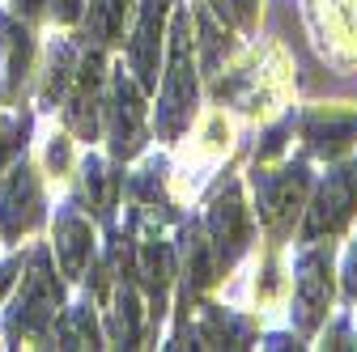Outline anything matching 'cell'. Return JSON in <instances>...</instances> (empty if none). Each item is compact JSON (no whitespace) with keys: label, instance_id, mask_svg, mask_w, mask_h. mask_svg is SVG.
I'll list each match as a JSON object with an SVG mask.
<instances>
[{"label":"cell","instance_id":"obj_25","mask_svg":"<svg viewBox=\"0 0 357 352\" xmlns=\"http://www.w3.org/2000/svg\"><path fill=\"white\" fill-rule=\"evenodd\" d=\"M38 5H43V0H17V9H22V13H38Z\"/></svg>","mask_w":357,"mask_h":352},{"label":"cell","instance_id":"obj_11","mask_svg":"<svg viewBox=\"0 0 357 352\" xmlns=\"http://www.w3.org/2000/svg\"><path fill=\"white\" fill-rule=\"evenodd\" d=\"M77 72L81 77H77V90L68 98V123L89 141V136H94V127H98V81H102V72H98V60L94 56H89Z\"/></svg>","mask_w":357,"mask_h":352},{"label":"cell","instance_id":"obj_5","mask_svg":"<svg viewBox=\"0 0 357 352\" xmlns=\"http://www.w3.org/2000/svg\"><path fill=\"white\" fill-rule=\"evenodd\" d=\"M247 242H251V216H247L243 191L226 187L213 200V208H208V250H213V263H217V268H234L238 255L247 250Z\"/></svg>","mask_w":357,"mask_h":352},{"label":"cell","instance_id":"obj_21","mask_svg":"<svg viewBox=\"0 0 357 352\" xmlns=\"http://www.w3.org/2000/svg\"><path fill=\"white\" fill-rule=\"evenodd\" d=\"M213 9L226 17V22H238V26H251L255 22V0H213Z\"/></svg>","mask_w":357,"mask_h":352},{"label":"cell","instance_id":"obj_6","mask_svg":"<svg viewBox=\"0 0 357 352\" xmlns=\"http://www.w3.org/2000/svg\"><path fill=\"white\" fill-rule=\"evenodd\" d=\"M107 115H111L107 131H111V149H115V157H137L141 145H145V106H141L137 85L123 77V68L111 77Z\"/></svg>","mask_w":357,"mask_h":352},{"label":"cell","instance_id":"obj_7","mask_svg":"<svg viewBox=\"0 0 357 352\" xmlns=\"http://www.w3.org/2000/svg\"><path fill=\"white\" fill-rule=\"evenodd\" d=\"M170 0H141V22L132 38V72L145 90L158 85V51H162V17Z\"/></svg>","mask_w":357,"mask_h":352},{"label":"cell","instance_id":"obj_13","mask_svg":"<svg viewBox=\"0 0 357 352\" xmlns=\"http://www.w3.org/2000/svg\"><path fill=\"white\" fill-rule=\"evenodd\" d=\"M183 272H188V293H200L213 280V272H217L213 250H208V238L196 225L183 230Z\"/></svg>","mask_w":357,"mask_h":352},{"label":"cell","instance_id":"obj_9","mask_svg":"<svg viewBox=\"0 0 357 352\" xmlns=\"http://www.w3.org/2000/svg\"><path fill=\"white\" fill-rule=\"evenodd\" d=\"M38 208H43V200H38L34 170L30 166H17L9 174V183H5V208H0V212H5V234L9 238H22L26 230H34Z\"/></svg>","mask_w":357,"mask_h":352},{"label":"cell","instance_id":"obj_19","mask_svg":"<svg viewBox=\"0 0 357 352\" xmlns=\"http://www.w3.org/2000/svg\"><path fill=\"white\" fill-rule=\"evenodd\" d=\"M137 335H141L137 297H132V293L123 289V293H119V301H115V339H119L123 348H132V344H137Z\"/></svg>","mask_w":357,"mask_h":352},{"label":"cell","instance_id":"obj_15","mask_svg":"<svg viewBox=\"0 0 357 352\" xmlns=\"http://www.w3.org/2000/svg\"><path fill=\"white\" fill-rule=\"evenodd\" d=\"M0 47H5V85L13 94L17 77H26V64H30V34L17 30L13 22H0Z\"/></svg>","mask_w":357,"mask_h":352},{"label":"cell","instance_id":"obj_12","mask_svg":"<svg viewBox=\"0 0 357 352\" xmlns=\"http://www.w3.org/2000/svg\"><path fill=\"white\" fill-rule=\"evenodd\" d=\"M89 250H94V234H89V225L81 221V216H60V225H56V255H60L68 276H81V268L89 263Z\"/></svg>","mask_w":357,"mask_h":352},{"label":"cell","instance_id":"obj_3","mask_svg":"<svg viewBox=\"0 0 357 352\" xmlns=\"http://www.w3.org/2000/svg\"><path fill=\"white\" fill-rule=\"evenodd\" d=\"M328 305H332V250L310 242L306 255L298 259V280H294V327L302 335H310L324 319H328Z\"/></svg>","mask_w":357,"mask_h":352},{"label":"cell","instance_id":"obj_4","mask_svg":"<svg viewBox=\"0 0 357 352\" xmlns=\"http://www.w3.org/2000/svg\"><path fill=\"white\" fill-rule=\"evenodd\" d=\"M357 212V166H336L315 204L306 208V225H302V242H319V238H332L344 230V221Z\"/></svg>","mask_w":357,"mask_h":352},{"label":"cell","instance_id":"obj_20","mask_svg":"<svg viewBox=\"0 0 357 352\" xmlns=\"http://www.w3.org/2000/svg\"><path fill=\"white\" fill-rule=\"evenodd\" d=\"M56 335H60V348H94V323H89L85 310L68 314V319L56 327Z\"/></svg>","mask_w":357,"mask_h":352},{"label":"cell","instance_id":"obj_1","mask_svg":"<svg viewBox=\"0 0 357 352\" xmlns=\"http://www.w3.org/2000/svg\"><path fill=\"white\" fill-rule=\"evenodd\" d=\"M170 68L162 85V106H158V136L174 141L196 115V64H192V13L183 9L170 30Z\"/></svg>","mask_w":357,"mask_h":352},{"label":"cell","instance_id":"obj_14","mask_svg":"<svg viewBox=\"0 0 357 352\" xmlns=\"http://www.w3.org/2000/svg\"><path fill=\"white\" fill-rule=\"evenodd\" d=\"M141 272H145V285H149V297L162 314V301H166V289H170V272H174V255L166 242H149L141 250Z\"/></svg>","mask_w":357,"mask_h":352},{"label":"cell","instance_id":"obj_17","mask_svg":"<svg viewBox=\"0 0 357 352\" xmlns=\"http://www.w3.org/2000/svg\"><path fill=\"white\" fill-rule=\"evenodd\" d=\"M123 17H128V0H89V30L98 42L119 38Z\"/></svg>","mask_w":357,"mask_h":352},{"label":"cell","instance_id":"obj_16","mask_svg":"<svg viewBox=\"0 0 357 352\" xmlns=\"http://www.w3.org/2000/svg\"><path fill=\"white\" fill-rule=\"evenodd\" d=\"M200 339L208 348H243L251 339V331L243 323H234L230 314H221V310H208L204 323H200Z\"/></svg>","mask_w":357,"mask_h":352},{"label":"cell","instance_id":"obj_18","mask_svg":"<svg viewBox=\"0 0 357 352\" xmlns=\"http://www.w3.org/2000/svg\"><path fill=\"white\" fill-rule=\"evenodd\" d=\"M111 187H115V179L107 174V166L98 157H89L85 161V191H89L94 212H111Z\"/></svg>","mask_w":357,"mask_h":352},{"label":"cell","instance_id":"obj_24","mask_svg":"<svg viewBox=\"0 0 357 352\" xmlns=\"http://www.w3.org/2000/svg\"><path fill=\"white\" fill-rule=\"evenodd\" d=\"M47 157H52V166H56V170H64V161H68V145H64V136H52Z\"/></svg>","mask_w":357,"mask_h":352},{"label":"cell","instance_id":"obj_10","mask_svg":"<svg viewBox=\"0 0 357 352\" xmlns=\"http://www.w3.org/2000/svg\"><path fill=\"white\" fill-rule=\"evenodd\" d=\"M302 131H306V145L315 149V153L340 157V153L357 141V115H336V111H328V115H310Z\"/></svg>","mask_w":357,"mask_h":352},{"label":"cell","instance_id":"obj_2","mask_svg":"<svg viewBox=\"0 0 357 352\" xmlns=\"http://www.w3.org/2000/svg\"><path fill=\"white\" fill-rule=\"evenodd\" d=\"M255 208L268 230H285L302 212V200L310 191V170L302 161L281 166V170H255Z\"/></svg>","mask_w":357,"mask_h":352},{"label":"cell","instance_id":"obj_8","mask_svg":"<svg viewBox=\"0 0 357 352\" xmlns=\"http://www.w3.org/2000/svg\"><path fill=\"white\" fill-rule=\"evenodd\" d=\"M56 301H60V289L47 272V259L38 255L34 272L22 280V297H17V331H34L47 319H56Z\"/></svg>","mask_w":357,"mask_h":352},{"label":"cell","instance_id":"obj_22","mask_svg":"<svg viewBox=\"0 0 357 352\" xmlns=\"http://www.w3.org/2000/svg\"><path fill=\"white\" fill-rule=\"evenodd\" d=\"M344 293L357 301V242H353V250H349V263H344Z\"/></svg>","mask_w":357,"mask_h":352},{"label":"cell","instance_id":"obj_23","mask_svg":"<svg viewBox=\"0 0 357 352\" xmlns=\"http://www.w3.org/2000/svg\"><path fill=\"white\" fill-rule=\"evenodd\" d=\"M52 13H56V22H77L81 0H52Z\"/></svg>","mask_w":357,"mask_h":352}]
</instances>
